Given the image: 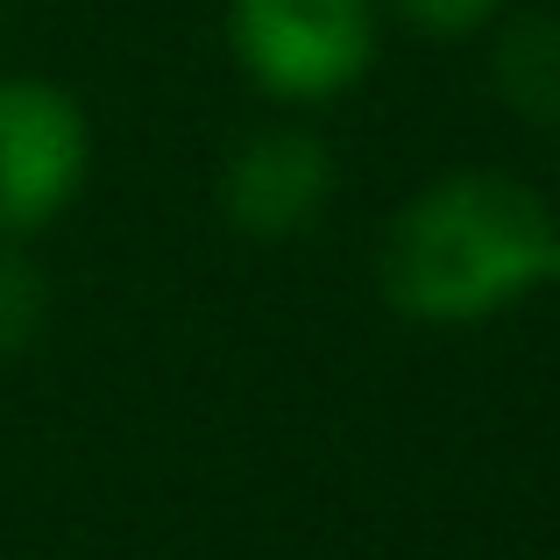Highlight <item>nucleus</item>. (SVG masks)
Here are the masks:
<instances>
[{"mask_svg": "<svg viewBox=\"0 0 560 560\" xmlns=\"http://www.w3.org/2000/svg\"><path fill=\"white\" fill-rule=\"evenodd\" d=\"M376 291L419 327L497 319L533 291H560V220L504 171H447L383 228Z\"/></svg>", "mask_w": 560, "mask_h": 560, "instance_id": "nucleus-1", "label": "nucleus"}, {"mask_svg": "<svg viewBox=\"0 0 560 560\" xmlns=\"http://www.w3.org/2000/svg\"><path fill=\"white\" fill-rule=\"evenodd\" d=\"M242 79L277 107H319L376 65V0H228Z\"/></svg>", "mask_w": 560, "mask_h": 560, "instance_id": "nucleus-2", "label": "nucleus"}, {"mask_svg": "<svg viewBox=\"0 0 560 560\" xmlns=\"http://www.w3.org/2000/svg\"><path fill=\"white\" fill-rule=\"evenodd\" d=\"M93 171V121L57 79H0V242H36Z\"/></svg>", "mask_w": 560, "mask_h": 560, "instance_id": "nucleus-3", "label": "nucleus"}, {"mask_svg": "<svg viewBox=\"0 0 560 560\" xmlns=\"http://www.w3.org/2000/svg\"><path fill=\"white\" fill-rule=\"evenodd\" d=\"M334 199V156L305 128H256L220 171V213L248 242H291Z\"/></svg>", "mask_w": 560, "mask_h": 560, "instance_id": "nucleus-4", "label": "nucleus"}, {"mask_svg": "<svg viewBox=\"0 0 560 560\" xmlns=\"http://www.w3.org/2000/svg\"><path fill=\"white\" fill-rule=\"evenodd\" d=\"M497 85L525 121H560V22H511L497 43Z\"/></svg>", "mask_w": 560, "mask_h": 560, "instance_id": "nucleus-5", "label": "nucleus"}, {"mask_svg": "<svg viewBox=\"0 0 560 560\" xmlns=\"http://www.w3.org/2000/svg\"><path fill=\"white\" fill-rule=\"evenodd\" d=\"M419 36H476L504 14V0H390Z\"/></svg>", "mask_w": 560, "mask_h": 560, "instance_id": "nucleus-6", "label": "nucleus"}, {"mask_svg": "<svg viewBox=\"0 0 560 560\" xmlns=\"http://www.w3.org/2000/svg\"><path fill=\"white\" fill-rule=\"evenodd\" d=\"M36 313H43V299H36V284H28V270L14 256H0V348H22L28 327H36Z\"/></svg>", "mask_w": 560, "mask_h": 560, "instance_id": "nucleus-7", "label": "nucleus"}]
</instances>
